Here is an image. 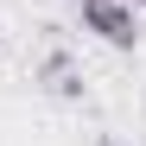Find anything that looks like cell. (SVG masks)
Segmentation results:
<instances>
[{"label": "cell", "instance_id": "obj_1", "mask_svg": "<svg viewBox=\"0 0 146 146\" xmlns=\"http://www.w3.org/2000/svg\"><path fill=\"white\" fill-rule=\"evenodd\" d=\"M76 19H83V32H95L108 44V51H140V13H133V0H83Z\"/></svg>", "mask_w": 146, "mask_h": 146}, {"label": "cell", "instance_id": "obj_4", "mask_svg": "<svg viewBox=\"0 0 146 146\" xmlns=\"http://www.w3.org/2000/svg\"><path fill=\"white\" fill-rule=\"evenodd\" d=\"M0 38H7V32H0Z\"/></svg>", "mask_w": 146, "mask_h": 146}, {"label": "cell", "instance_id": "obj_2", "mask_svg": "<svg viewBox=\"0 0 146 146\" xmlns=\"http://www.w3.org/2000/svg\"><path fill=\"white\" fill-rule=\"evenodd\" d=\"M38 89L51 95V102H83L89 83H83V64L70 57V44H51V51L38 57Z\"/></svg>", "mask_w": 146, "mask_h": 146}, {"label": "cell", "instance_id": "obj_3", "mask_svg": "<svg viewBox=\"0 0 146 146\" xmlns=\"http://www.w3.org/2000/svg\"><path fill=\"white\" fill-rule=\"evenodd\" d=\"M133 7H146V0H133Z\"/></svg>", "mask_w": 146, "mask_h": 146}]
</instances>
